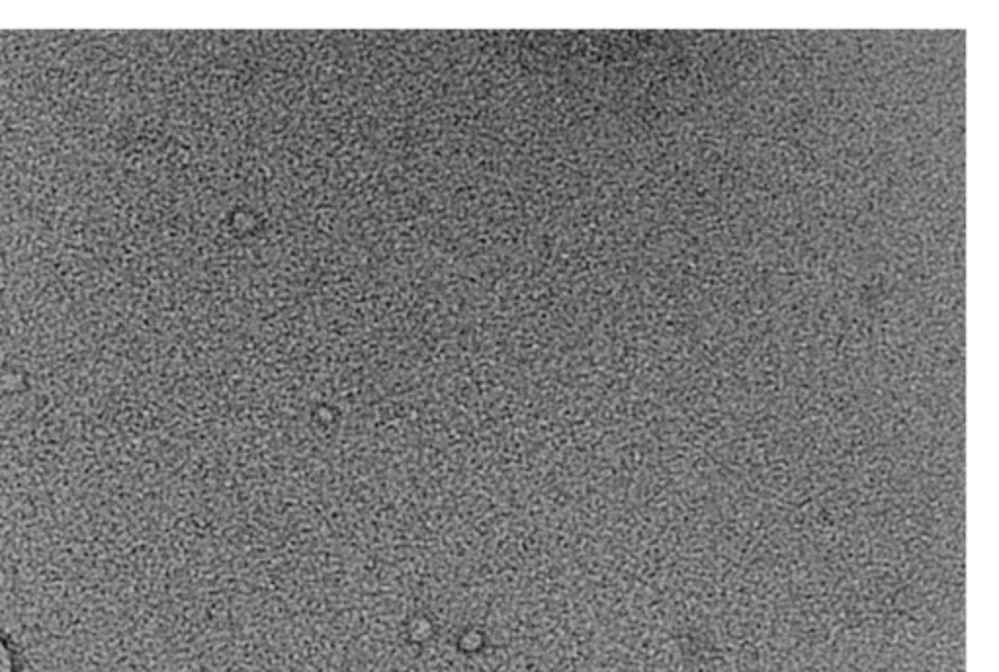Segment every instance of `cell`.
<instances>
[{
  "label": "cell",
  "instance_id": "1",
  "mask_svg": "<svg viewBox=\"0 0 999 672\" xmlns=\"http://www.w3.org/2000/svg\"><path fill=\"white\" fill-rule=\"evenodd\" d=\"M0 672H12V657L2 641H0Z\"/></svg>",
  "mask_w": 999,
  "mask_h": 672
}]
</instances>
